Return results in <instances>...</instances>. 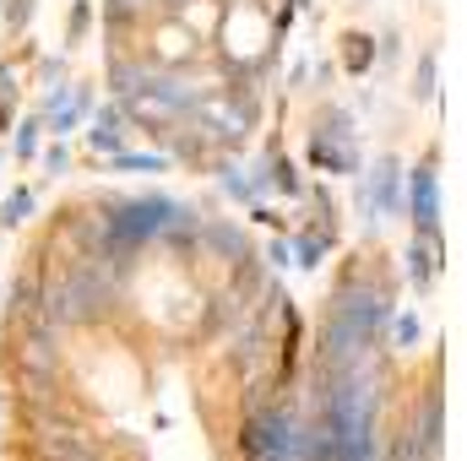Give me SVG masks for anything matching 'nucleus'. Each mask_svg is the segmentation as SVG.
Wrapping results in <instances>:
<instances>
[{"label":"nucleus","mask_w":467,"mask_h":461,"mask_svg":"<svg viewBox=\"0 0 467 461\" xmlns=\"http://www.w3.org/2000/svg\"><path fill=\"white\" fill-rule=\"evenodd\" d=\"M158 55H163V60H180V55H191V38H185L180 27H163V33H158Z\"/></svg>","instance_id":"nucleus-1"}]
</instances>
